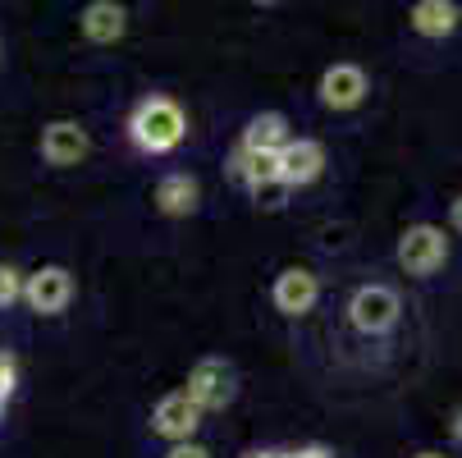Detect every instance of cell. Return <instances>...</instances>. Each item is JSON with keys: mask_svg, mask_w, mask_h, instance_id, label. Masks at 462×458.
<instances>
[{"mask_svg": "<svg viewBox=\"0 0 462 458\" xmlns=\"http://www.w3.org/2000/svg\"><path fill=\"white\" fill-rule=\"evenodd\" d=\"M188 138V110L170 92H152L128 115V143L147 156H165Z\"/></svg>", "mask_w": 462, "mask_h": 458, "instance_id": "cell-1", "label": "cell"}, {"mask_svg": "<svg viewBox=\"0 0 462 458\" xmlns=\"http://www.w3.org/2000/svg\"><path fill=\"white\" fill-rule=\"evenodd\" d=\"M393 257H399L403 276L430 280V276L444 266V261H448V234H444L439 225H430V220L408 225V229L399 234V248H393Z\"/></svg>", "mask_w": 462, "mask_h": 458, "instance_id": "cell-2", "label": "cell"}, {"mask_svg": "<svg viewBox=\"0 0 462 458\" xmlns=\"http://www.w3.org/2000/svg\"><path fill=\"white\" fill-rule=\"evenodd\" d=\"M183 389H188V399L202 413H225L234 404V395H238V371L225 358H202V362H192Z\"/></svg>", "mask_w": 462, "mask_h": 458, "instance_id": "cell-3", "label": "cell"}, {"mask_svg": "<svg viewBox=\"0 0 462 458\" xmlns=\"http://www.w3.org/2000/svg\"><path fill=\"white\" fill-rule=\"evenodd\" d=\"M399 312H403V298L393 285H362L353 298H348V321L353 331L362 335H384L399 325Z\"/></svg>", "mask_w": 462, "mask_h": 458, "instance_id": "cell-4", "label": "cell"}, {"mask_svg": "<svg viewBox=\"0 0 462 458\" xmlns=\"http://www.w3.org/2000/svg\"><path fill=\"white\" fill-rule=\"evenodd\" d=\"M366 92H371V79H366L362 64H353V60L329 64V70L320 74V83H316V97H320L325 110H357L366 101Z\"/></svg>", "mask_w": 462, "mask_h": 458, "instance_id": "cell-5", "label": "cell"}, {"mask_svg": "<svg viewBox=\"0 0 462 458\" xmlns=\"http://www.w3.org/2000/svg\"><path fill=\"white\" fill-rule=\"evenodd\" d=\"M202 417L207 413L188 399V389H170V395L156 399V408H152V431L170 444H188L197 435V426H202Z\"/></svg>", "mask_w": 462, "mask_h": 458, "instance_id": "cell-6", "label": "cell"}, {"mask_svg": "<svg viewBox=\"0 0 462 458\" xmlns=\"http://www.w3.org/2000/svg\"><path fill=\"white\" fill-rule=\"evenodd\" d=\"M23 303L37 312V316H60L64 307L74 303V276L64 266H42L28 276L23 285Z\"/></svg>", "mask_w": 462, "mask_h": 458, "instance_id": "cell-7", "label": "cell"}, {"mask_svg": "<svg viewBox=\"0 0 462 458\" xmlns=\"http://www.w3.org/2000/svg\"><path fill=\"white\" fill-rule=\"evenodd\" d=\"M271 303H275L280 316H293V321L307 316V312L320 303V280H316V271H307V266H284V271L275 276Z\"/></svg>", "mask_w": 462, "mask_h": 458, "instance_id": "cell-8", "label": "cell"}, {"mask_svg": "<svg viewBox=\"0 0 462 458\" xmlns=\"http://www.w3.org/2000/svg\"><path fill=\"white\" fill-rule=\"evenodd\" d=\"M88 152H92V138H88V128H83L79 119H51V124L42 128V156H46L51 165L69 170V165L88 161Z\"/></svg>", "mask_w": 462, "mask_h": 458, "instance_id": "cell-9", "label": "cell"}, {"mask_svg": "<svg viewBox=\"0 0 462 458\" xmlns=\"http://www.w3.org/2000/svg\"><path fill=\"white\" fill-rule=\"evenodd\" d=\"M325 174V147L316 138H293L280 152V183L284 188H307Z\"/></svg>", "mask_w": 462, "mask_h": 458, "instance_id": "cell-10", "label": "cell"}, {"mask_svg": "<svg viewBox=\"0 0 462 458\" xmlns=\"http://www.w3.org/2000/svg\"><path fill=\"white\" fill-rule=\"evenodd\" d=\"M79 28L92 46H115L124 33H128V10L119 5V0H92V5H83L79 14Z\"/></svg>", "mask_w": 462, "mask_h": 458, "instance_id": "cell-11", "label": "cell"}, {"mask_svg": "<svg viewBox=\"0 0 462 458\" xmlns=\"http://www.w3.org/2000/svg\"><path fill=\"white\" fill-rule=\"evenodd\" d=\"M202 207V183H197L188 170H170L161 183H156V211L161 216H192Z\"/></svg>", "mask_w": 462, "mask_h": 458, "instance_id": "cell-12", "label": "cell"}, {"mask_svg": "<svg viewBox=\"0 0 462 458\" xmlns=\"http://www.w3.org/2000/svg\"><path fill=\"white\" fill-rule=\"evenodd\" d=\"M412 33L417 37H430V42H444L448 33H457L462 23V10L453 5V0H417L412 14H408Z\"/></svg>", "mask_w": 462, "mask_h": 458, "instance_id": "cell-13", "label": "cell"}, {"mask_svg": "<svg viewBox=\"0 0 462 458\" xmlns=\"http://www.w3.org/2000/svg\"><path fill=\"white\" fill-rule=\"evenodd\" d=\"M238 143H243L247 152H284V147L293 143V134H289V119H284L280 110H261V115L247 119V128H243Z\"/></svg>", "mask_w": 462, "mask_h": 458, "instance_id": "cell-14", "label": "cell"}, {"mask_svg": "<svg viewBox=\"0 0 462 458\" xmlns=\"http://www.w3.org/2000/svg\"><path fill=\"white\" fill-rule=\"evenodd\" d=\"M23 285H28V276L19 271V266H10V261H0V303H19L23 298Z\"/></svg>", "mask_w": 462, "mask_h": 458, "instance_id": "cell-15", "label": "cell"}, {"mask_svg": "<svg viewBox=\"0 0 462 458\" xmlns=\"http://www.w3.org/2000/svg\"><path fill=\"white\" fill-rule=\"evenodd\" d=\"M289 192H293V188H284V183H266V188H256V192H252V202H256V207H266V211H280Z\"/></svg>", "mask_w": 462, "mask_h": 458, "instance_id": "cell-16", "label": "cell"}, {"mask_svg": "<svg viewBox=\"0 0 462 458\" xmlns=\"http://www.w3.org/2000/svg\"><path fill=\"white\" fill-rule=\"evenodd\" d=\"M14 380H19V367L10 353H0V399H10L14 395Z\"/></svg>", "mask_w": 462, "mask_h": 458, "instance_id": "cell-17", "label": "cell"}, {"mask_svg": "<svg viewBox=\"0 0 462 458\" xmlns=\"http://www.w3.org/2000/svg\"><path fill=\"white\" fill-rule=\"evenodd\" d=\"M165 458H211V449H207V444H197V440H188V444H170Z\"/></svg>", "mask_w": 462, "mask_h": 458, "instance_id": "cell-18", "label": "cell"}, {"mask_svg": "<svg viewBox=\"0 0 462 458\" xmlns=\"http://www.w3.org/2000/svg\"><path fill=\"white\" fill-rule=\"evenodd\" d=\"M448 225H453V229L462 234V192H457V198L448 202Z\"/></svg>", "mask_w": 462, "mask_h": 458, "instance_id": "cell-19", "label": "cell"}, {"mask_svg": "<svg viewBox=\"0 0 462 458\" xmlns=\"http://www.w3.org/2000/svg\"><path fill=\"white\" fill-rule=\"evenodd\" d=\"M448 435L462 444V404H457V408H453V417H448Z\"/></svg>", "mask_w": 462, "mask_h": 458, "instance_id": "cell-20", "label": "cell"}, {"mask_svg": "<svg viewBox=\"0 0 462 458\" xmlns=\"http://www.w3.org/2000/svg\"><path fill=\"white\" fill-rule=\"evenodd\" d=\"M289 458H329L325 449H298V453H289Z\"/></svg>", "mask_w": 462, "mask_h": 458, "instance_id": "cell-21", "label": "cell"}, {"mask_svg": "<svg viewBox=\"0 0 462 458\" xmlns=\"http://www.w3.org/2000/svg\"><path fill=\"white\" fill-rule=\"evenodd\" d=\"M247 458H289V453H247Z\"/></svg>", "mask_w": 462, "mask_h": 458, "instance_id": "cell-22", "label": "cell"}, {"mask_svg": "<svg viewBox=\"0 0 462 458\" xmlns=\"http://www.w3.org/2000/svg\"><path fill=\"white\" fill-rule=\"evenodd\" d=\"M417 458H444V453H435V449H426V453H417Z\"/></svg>", "mask_w": 462, "mask_h": 458, "instance_id": "cell-23", "label": "cell"}, {"mask_svg": "<svg viewBox=\"0 0 462 458\" xmlns=\"http://www.w3.org/2000/svg\"><path fill=\"white\" fill-rule=\"evenodd\" d=\"M0 413H5V399H0Z\"/></svg>", "mask_w": 462, "mask_h": 458, "instance_id": "cell-24", "label": "cell"}]
</instances>
